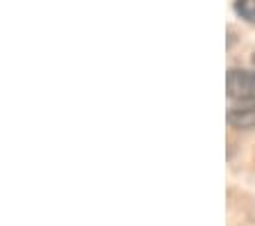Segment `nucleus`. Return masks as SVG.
Segmentation results:
<instances>
[{"instance_id": "1", "label": "nucleus", "mask_w": 255, "mask_h": 226, "mask_svg": "<svg viewBox=\"0 0 255 226\" xmlns=\"http://www.w3.org/2000/svg\"><path fill=\"white\" fill-rule=\"evenodd\" d=\"M226 89L233 101H255V71L230 69L226 78Z\"/></svg>"}, {"instance_id": "2", "label": "nucleus", "mask_w": 255, "mask_h": 226, "mask_svg": "<svg viewBox=\"0 0 255 226\" xmlns=\"http://www.w3.org/2000/svg\"><path fill=\"white\" fill-rule=\"evenodd\" d=\"M228 124L237 130L255 128V101H244L228 110Z\"/></svg>"}, {"instance_id": "3", "label": "nucleus", "mask_w": 255, "mask_h": 226, "mask_svg": "<svg viewBox=\"0 0 255 226\" xmlns=\"http://www.w3.org/2000/svg\"><path fill=\"white\" fill-rule=\"evenodd\" d=\"M235 11L249 23H255V0H235Z\"/></svg>"}, {"instance_id": "4", "label": "nucleus", "mask_w": 255, "mask_h": 226, "mask_svg": "<svg viewBox=\"0 0 255 226\" xmlns=\"http://www.w3.org/2000/svg\"><path fill=\"white\" fill-rule=\"evenodd\" d=\"M253 66H255V53H253Z\"/></svg>"}]
</instances>
